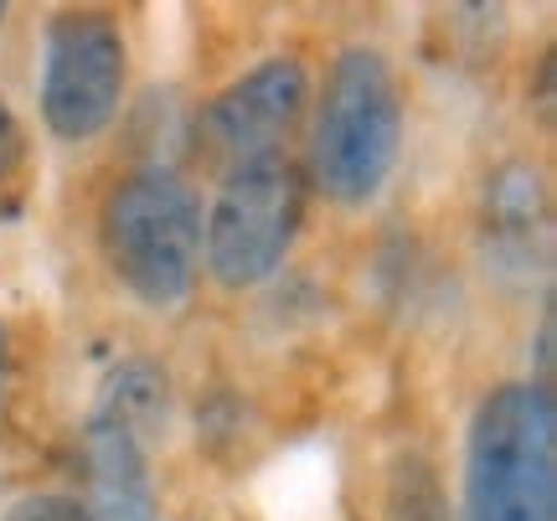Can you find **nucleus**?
Instances as JSON below:
<instances>
[{"label":"nucleus","instance_id":"obj_1","mask_svg":"<svg viewBox=\"0 0 557 521\" xmlns=\"http://www.w3.org/2000/svg\"><path fill=\"white\" fill-rule=\"evenodd\" d=\"M459 521H557V408L542 382H500L470 413Z\"/></svg>","mask_w":557,"mask_h":521},{"label":"nucleus","instance_id":"obj_9","mask_svg":"<svg viewBox=\"0 0 557 521\" xmlns=\"http://www.w3.org/2000/svg\"><path fill=\"white\" fill-rule=\"evenodd\" d=\"M32 161V145H26V129H21L16 109L0 99V186H11V181L26 171Z\"/></svg>","mask_w":557,"mask_h":521},{"label":"nucleus","instance_id":"obj_8","mask_svg":"<svg viewBox=\"0 0 557 521\" xmlns=\"http://www.w3.org/2000/svg\"><path fill=\"white\" fill-rule=\"evenodd\" d=\"M547 227V191L532 165H500L485 186V233L496 248H517L532 259V243H542Z\"/></svg>","mask_w":557,"mask_h":521},{"label":"nucleus","instance_id":"obj_6","mask_svg":"<svg viewBox=\"0 0 557 521\" xmlns=\"http://www.w3.org/2000/svg\"><path fill=\"white\" fill-rule=\"evenodd\" d=\"M124 88H129V41L109 11L67 5L47 21L41 37V78L37 109L41 124L62 145L99 140L120 120Z\"/></svg>","mask_w":557,"mask_h":521},{"label":"nucleus","instance_id":"obj_5","mask_svg":"<svg viewBox=\"0 0 557 521\" xmlns=\"http://www.w3.org/2000/svg\"><path fill=\"white\" fill-rule=\"evenodd\" d=\"M305 227V171L289 156L222 171L212 212L201 218V263L222 289L274 280Z\"/></svg>","mask_w":557,"mask_h":521},{"label":"nucleus","instance_id":"obj_4","mask_svg":"<svg viewBox=\"0 0 557 521\" xmlns=\"http://www.w3.org/2000/svg\"><path fill=\"white\" fill-rule=\"evenodd\" d=\"M171 429V377L150 357H129L103 377L83 419L88 521H160L156 449Z\"/></svg>","mask_w":557,"mask_h":521},{"label":"nucleus","instance_id":"obj_3","mask_svg":"<svg viewBox=\"0 0 557 521\" xmlns=\"http://www.w3.org/2000/svg\"><path fill=\"white\" fill-rule=\"evenodd\" d=\"M99 248L109 274L150 310H171L197 289L201 207L176 165H135L99 207Z\"/></svg>","mask_w":557,"mask_h":521},{"label":"nucleus","instance_id":"obj_10","mask_svg":"<svg viewBox=\"0 0 557 521\" xmlns=\"http://www.w3.org/2000/svg\"><path fill=\"white\" fill-rule=\"evenodd\" d=\"M0 521H88V511L73 496H52L47 491V496H21Z\"/></svg>","mask_w":557,"mask_h":521},{"label":"nucleus","instance_id":"obj_2","mask_svg":"<svg viewBox=\"0 0 557 521\" xmlns=\"http://www.w3.org/2000/svg\"><path fill=\"white\" fill-rule=\"evenodd\" d=\"M403 150V83L382 47H341L310 124V181L336 207H367Z\"/></svg>","mask_w":557,"mask_h":521},{"label":"nucleus","instance_id":"obj_11","mask_svg":"<svg viewBox=\"0 0 557 521\" xmlns=\"http://www.w3.org/2000/svg\"><path fill=\"white\" fill-rule=\"evenodd\" d=\"M5 357H11V342H5V325H0V393H5Z\"/></svg>","mask_w":557,"mask_h":521},{"label":"nucleus","instance_id":"obj_7","mask_svg":"<svg viewBox=\"0 0 557 521\" xmlns=\"http://www.w3.org/2000/svg\"><path fill=\"white\" fill-rule=\"evenodd\" d=\"M310 103V78L299 58H263L243 78H233L218 99L201 109L197 145L201 156L222 171L269 156H289L299 120Z\"/></svg>","mask_w":557,"mask_h":521},{"label":"nucleus","instance_id":"obj_12","mask_svg":"<svg viewBox=\"0 0 557 521\" xmlns=\"http://www.w3.org/2000/svg\"><path fill=\"white\" fill-rule=\"evenodd\" d=\"M0 21H5V5H0Z\"/></svg>","mask_w":557,"mask_h":521}]
</instances>
